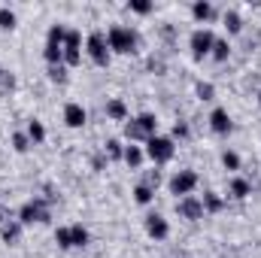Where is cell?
Instances as JSON below:
<instances>
[{
	"instance_id": "cell-35",
	"label": "cell",
	"mask_w": 261,
	"mask_h": 258,
	"mask_svg": "<svg viewBox=\"0 0 261 258\" xmlns=\"http://www.w3.org/2000/svg\"><path fill=\"white\" fill-rule=\"evenodd\" d=\"M130 9H134V12H149L152 3H149V0H130Z\"/></svg>"
},
{
	"instance_id": "cell-25",
	"label": "cell",
	"mask_w": 261,
	"mask_h": 258,
	"mask_svg": "<svg viewBox=\"0 0 261 258\" xmlns=\"http://www.w3.org/2000/svg\"><path fill=\"white\" fill-rule=\"evenodd\" d=\"M28 137H31L34 143H43V140H46V128H43V125H40V122L34 119V122L28 125Z\"/></svg>"
},
{
	"instance_id": "cell-21",
	"label": "cell",
	"mask_w": 261,
	"mask_h": 258,
	"mask_svg": "<svg viewBox=\"0 0 261 258\" xmlns=\"http://www.w3.org/2000/svg\"><path fill=\"white\" fill-rule=\"evenodd\" d=\"M103 152H107V158H125V146H122L119 140H107Z\"/></svg>"
},
{
	"instance_id": "cell-13",
	"label": "cell",
	"mask_w": 261,
	"mask_h": 258,
	"mask_svg": "<svg viewBox=\"0 0 261 258\" xmlns=\"http://www.w3.org/2000/svg\"><path fill=\"white\" fill-rule=\"evenodd\" d=\"M43 55H46L49 67H52V64H61V61H64V46H58V43H46Z\"/></svg>"
},
{
	"instance_id": "cell-33",
	"label": "cell",
	"mask_w": 261,
	"mask_h": 258,
	"mask_svg": "<svg viewBox=\"0 0 261 258\" xmlns=\"http://www.w3.org/2000/svg\"><path fill=\"white\" fill-rule=\"evenodd\" d=\"M49 76H52L55 82H67V67L64 64H52L49 67Z\"/></svg>"
},
{
	"instance_id": "cell-29",
	"label": "cell",
	"mask_w": 261,
	"mask_h": 258,
	"mask_svg": "<svg viewBox=\"0 0 261 258\" xmlns=\"http://www.w3.org/2000/svg\"><path fill=\"white\" fill-rule=\"evenodd\" d=\"M64 37H67L64 28H61V24H52V28H49V40H46V43H58V46H64Z\"/></svg>"
},
{
	"instance_id": "cell-28",
	"label": "cell",
	"mask_w": 261,
	"mask_h": 258,
	"mask_svg": "<svg viewBox=\"0 0 261 258\" xmlns=\"http://www.w3.org/2000/svg\"><path fill=\"white\" fill-rule=\"evenodd\" d=\"M55 243H58L61 249H70V246H73V237H70V228H58V231H55Z\"/></svg>"
},
{
	"instance_id": "cell-15",
	"label": "cell",
	"mask_w": 261,
	"mask_h": 258,
	"mask_svg": "<svg viewBox=\"0 0 261 258\" xmlns=\"http://www.w3.org/2000/svg\"><path fill=\"white\" fill-rule=\"evenodd\" d=\"M0 234H3V243H15L18 234H21V222H9V225H3Z\"/></svg>"
},
{
	"instance_id": "cell-34",
	"label": "cell",
	"mask_w": 261,
	"mask_h": 258,
	"mask_svg": "<svg viewBox=\"0 0 261 258\" xmlns=\"http://www.w3.org/2000/svg\"><path fill=\"white\" fill-rule=\"evenodd\" d=\"M158 183H161V173H158V170H149V173H146V179H143V186H149L152 192L158 189Z\"/></svg>"
},
{
	"instance_id": "cell-31",
	"label": "cell",
	"mask_w": 261,
	"mask_h": 258,
	"mask_svg": "<svg viewBox=\"0 0 261 258\" xmlns=\"http://www.w3.org/2000/svg\"><path fill=\"white\" fill-rule=\"evenodd\" d=\"M213 94H216V88L210 82H197V97L200 100H213Z\"/></svg>"
},
{
	"instance_id": "cell-18",
	"label": "cell",
	"mask_w": 261,
	"mask_h": 258,
	"mask_svg": "<svg viewBox=\"0 0 261 258\" xmlns=\"http://www.w3.org/2000/svg\"><path fill=\"white\" fill-rule=\"evenodd\" d=\"M192 12H195L197 21H206V18H213V6H210L206 0H197L195 6H192Z\"/></svg>"
},
{
	"instance_id": "cell-38",
	"label": "cell",
	"mask_w": 261,
	"mask_h": 258,
	"mask_svg": "<svg viewBox=\"0 0 261 258\" xmlns=\"http://www.w3.org/2000/svg\"><path fill=\"white\" fill-rule=\"evenodd\" d=\"M149 67H152V70H164V61H161V58H152Z\"/></svg>"
},
{
	"instance_id": "cell-9",
	"label": "cell",
	"mask_w": 261,
	"mask_h": 258,
	"mask_svg": "<svg viewBox=\"0 0 261 258\" xmlns=\"http://www.w3.org/2000/svg\"><path fill=\"white\" fill-rule=\"evenodd\" d=\"M79 46H82L79 31H67V37H64V61L67 64H79Z\"/></svg>"
},
{
	"instance_id": "cell-40",
	"label": "cell",
	"mask_w": 261,
	"mask_h": 258,
	"mask_svg": "<svg viewBox=\"0 0 261 258\" xmlns=\"http://www.w3.org/2000/svg\"><path fill=\"white\" fill-rule=\"evenodd\" d=\"M258 104H261V94H258Z\"/></svg>"
},
{
	"instance_id": "cell-30",
	"label": "cell",
	"mask_w": 261,
	"mask_h": 258,
	"mask_svg": "<svg viewBox=\"0 0 261 258\" xmlns=\"http://www.w3.org/2000/svg\"><path fill=\"white\" fill-rule=\"evenodd\" d=\"M222 164H225L228 170H240V155H237V152H225V155H222Z\"/></svg>"
},
{
	"instance_id": "cell-24",
	"label": "cell",
	"mask_w": 261,
	"mask_h": 258,
	"mask_svg": "<svg viewBox=\"0 0 261 258\" xmlns=\"http://www.w3.org/2000/svg\"><path fill=\"white\" fill-rule=\"evenodd\" d=\"M70 237H73V246H85V243H88V231H85L82 225H73V228H70Z\"/></svg>"
},
{
	"instance_id": "cell-7",
	"label": "cell",
	"mask_w": 261,
	"mask_h": 258,
	"mask_svg": "<svg viewBox=\"0 0 261 258\" xmlns=\"http://www.w3.org/2000/svg\"><path fill=\"white\" fill-rule=\"evenodd\" d=\"M195 186H197V173H195V170H179V173L170 179V192H173V194H182V197L192 192Z\"/></svg>"
},
{
	"instance_id": "cell-32",
	"label": "cell",
	"mask_w": 261,
	"mask_h": 258,
	"mask_svg": "<svg viewBox=\"0 0 261 258\" xmlns=\"http://www.w3.org/2000/svg\"><path fill=\"white\" fill-rule=\"evenodd\" d=\"M0 88H3V91H12V88H15V76H12L9 70H0Z\"/></svg>"
},
{
	"instance_id": "cell-26",
	"label": "cell",
	"mask_w": 261,
	"mask_h": 258,
	"mask_svg": "<svg viewBox=\"0 0 261 258\" xmlns=\"http://www.w3.org/2000/svg\"><path fill=\"white\" fill-rule=\"evenodd\" d=\"M0 28H6V31L15 28V12L9 6H0Z\"/></svg>"
},
{
	"instance_id": "cell-11",
	"label": "cell",
	"mask_w": 261,
	"mask_h": 258,
	"mask_svg": "<svg viewBox=\"0 0 261 258\" xmlns=\"http://www.w3.org/2000/svg\"><path fill=\"white\" fill-rule=\"evenodd\" d=\"M85 110H82V104H67L64 107V122L70 125V128H82L85 125Z\"/></svg>"
},
{
	"instance_id": "cell-17",
	"label": "cell",
	"mask_w": 261,
	"mask_h": 258,
	"mask_svg": "<svg viewBox=\"0 0 261 258\" xmlns=\"http://www.w3.org/2000/svg\"><path fill=\"white\" fill-rule=\"evenodd\" d=\"M200 203H203V210H206V213H219V210L225 207V200H222L219 194H213V192L203 194V200H200Z\"/></svg>"
},
{
	"instance_id": "cell-8",
	"label": "cell",
	"mask_w": 261,
	"mask_h": 258,
	"mask_svg": "<svg viewBox=\"0 0 261 258\" xmlns=\"http://www.w3.org/2000/svg\"><path fill=\"white\" fill-rule=\"evenodd\" d=\"M176 213H179L182 219H200V216H203V203L197 200L195 194H186V197L176 200Z\"/></svg>"
},
{
	"instance_id": "cell-23",
	"label": "cell",
	"mask_w": 261,
	"mask_h": 258,
	"mask_svg": "<svg viewBox=\"0 0 261 258\" xmlns=\"http://www.w3.org/2000/svg\"><path fill=\"white\" fill-rule=\"evenodd\" d=\"M152 197H155V192H152L149 186H143V183L134 189V200H137V203H152Z\"/></svg>"
},
{
	"instance_id": "cell-1",
	"label": "cell",
	"mask_w": 261,
	"mask_h": 258,
	"mask_svg": "<svg viewBox=\"0 0 261 258\" xmlns=\"http://www.w3.org/2000/svg\"><path fill=\"white\" fill-rule=\"evenodd\" d=\"M155 131H158L155 116H152V113H143V116L130 119L128 125H125V137H128L130 143H134V140H149V137H155Z\"/></svg>"
},
{
	"instance_id": "cell-37",
	"label": "cell",
	"mask_w": 261,
	"mask_h": 258,
	"mask_svg": "<svg viewBox=\"0 0 261 258\" xmlns=\"http://www.w3.org/2000/svg\"><path fill=\"white\" fill-rule=\"evenodd\" d=\"M9 222H12L9 210H6V207H0V228H3V225H9Z\"/></svg>"
},
{
	"instance_id": "cell-5",
	"label": "cell",
	"mask_w": 261,
	"mask_h": 258,
	"mask_svg": "<svg viewBox=\"0 0 261 258\" xmlns=\"http://www.w3.org/2000/svg\"><path fill=\"white\" fill-rule=\"evenodd\" d=\"M88 55H91V61L97 67L110 64V43H107V37H103L100 31H94V34L88 37Z\"/></svg>"
},
{
	"instance_id": "cell-19",
	"label": "cell",
	"mask_w": 261,
	"mask_h": 258,
	"mask_svg": "<svg viewBox=\"0 0 261 258\" xmlns=\"http://www.w3.org/2000/svg\"><path fill=\"white\" fill-rule=\"evenodd\" d=\"M222 21H225V28H228V31H231V34H240V28H243V21H240V15H237V12H234V9H228V12H225V18H222Z\"/></svg>"
},
{
	"instance_id": "cell-12",
	"label": "cell",
	"mask_w": 261,
	"mask_h": 258,
	"mask_svg": "<svg viewBox=\"0 0 261 258\" xmlns=\"http://www.w3.org/2000/svg\"><path fill=\"white\" fill-rule=\"evenodd\" d=\"M210 128L216 131V134H228L231 131V116H228V110H213L210 113Z\"/></svg>"
},
{
	"instance_id": "cell-6",
	"label": "cell",
	"mask_w": 261,
	"mask_h": 258,
	"mask_svg": "<svg viewBox=\"0 0 261 258\" xmlns=\"http://www.w3.org/2000/svg\"><path fill=\"white\" fill-rule=\"evenodd\" d=\"M213 43H216L213 31H206V28H197L195 34H192V52H195V58L210 55V52H213Z\"/></svg>"
},
{
	"instance_id": "cell-4",
	"label": "cell",
	"mask_w": 261,
	"mask_h": 258,
	"mask_svg": "<svg viewBox=\"0 0 261 258\" xmlns=\"http://www.w3.org/2000/svg\"><path fill=\"white\" fill-rule=\"evenodd\" d=\"M52 216H49V207H46V200H40V197H34V200H28L21 210H18V222L21 225H34V222H49Z\"/></svg>"
},
{
	"instance_id": "cell-3",
	"label": "cell",
	"mask_w": 261,
	"mask_h": 258,
	"mask_svg": "<svg viewBox=\"0 0 261 258\" xmlns=\"http://www.w3.org/2000/svg\"><path fill=\"white\" fill-rule=\"evenodd\" d=\"M173 152H176V146H173V140L170 137H149L146 140V155L155 161V164H164V161H170L173 158Z\"/></svg>"
},
{
	"instance_id": "cell-36",
	"label": "cell",
	"mask_w": 261,
	"mask_h": 258,
	"mask_svg": "<svg viewBox=\"0 0 261 258\" xmlns=\"http://www.w3.org/2000/svg\"><path fill=\"white\" fill-rule=\"evenodd\" d=\"M173 137H179V140L189 137V125H186V122H176V125H173Z\"/></svg>"
},
{
	"instance_id": "cell-10",
	"label": "cell",
	"mask_w": 261,
	"mask_h": 258,
	"mask_svg": "<svg viewBox=\"0 0 261 258\" xmlns=\"http://www.w3.org/2000/svg\"><path fill=\"white\" fill-rule=\"evenodd\" d=\"M146 231H149V237H155V240H164L167 234H170V228H167V222L158 216V213H152V216H146Z\"/></svg>"
},
{
	"instance_id": "cell-27",
	"label": "cell",
	"mask_w": 261,
	"mask_h": 258,
	"mask_svg": "<svg viewBox=\"0 0 261 258\" xmlns=\"http://www.w3.org/2000/svg\"><path fill=\"white\" fill-rule=\"evenodd\" d=\"M12 149L15 152H28L31 149V137L28 134H12Z\"/></svg>"
},
{
	"instance_id": "cell-22",
	"label": "cell",
	"mask_w": 261,
	"mask_h": 258,
	"mask_svg": "<svg viewBox=\"0 0 261 258\" xmlns=\"http://www.w3.org/2000/svg\"><path fill=\"white\" fill-rule=\"evenodd\" d=\"M249 192H252V186H249L246 179H240V176L231 179V194H234V197H246Z\"/></svg>"
},
{
	"instance_id": "cell-16",
	"label": "cell",
	"mask_w": 261,
	"mask_h": 258,
	"mask_svg": "<svg viewBox=\"0 0 261 258\" xmlns=\"http://www.w3.org/2000/svg\"><path fill=\"white\" fill-rule=\"evenodd\" d=\"M125 164L134 167V170L143 164V149H140V146H128V149H125Z\"/></svg>"
},
{
	"instance_id": "cell-39",
	"label": "cell",
	"mask_w": 261,
	"mask_h": 258,
	"mask_svg": "<svg viewBox=\"0 0 261 258\" xmlns=\"http://www.w3.org/2000/svg\"><path fill=\"white\" fill-rule=\"evenodd\" d=\"M176 258H192V255H189V252H179V255H176Z\"/></svg>"
},
{
	"instance_id": "cell-20",
	"label": "cell",
	"mask_w": 261,
	"mask_h": 258,
	"mask_svg": "<svg viewBox=\"0 0 261 258\" xmlns=\"http://www.w3.org/2000/svg\"><path fill=\"white\" fill-rule=\"evenodd\" d=\"M228 55H231V46H228V40H216V43H213V58H216V61H225Z\"/></svg>"
},
{
	"instance_id": "cell-2",
	"label": "cell",
	"mask_w": 261,
	"mask_h": 258,
	"mask_svg": "<svg viewBox=\"0 0 261 258\" xmlns=\"http://www.w3.org/2000/svg\"><path fill=\"white\" fill-rule=\"evenodd\" d=\"M107 43H110V49H113V52L130 55V52L137 49V34H134L130 28L116 24V28H110V34H107Z\"/></svg>"
},
{
	"instance_id": "cell-14",
	"label": "cell",
	"mask_w": 261,
	"mask_h": 258,
	"mask_svg": "<svg viewBox=\"0 0 261 258\" xmlns=\"http://www.w3.org/2000/svg\"><path fill=\"white\" fill-rule=\"evenodd\" d=\"M107 116L116 119V122L128 119V107H125V100H110V104H107Z\"/></svg>"
}]
</instances>
